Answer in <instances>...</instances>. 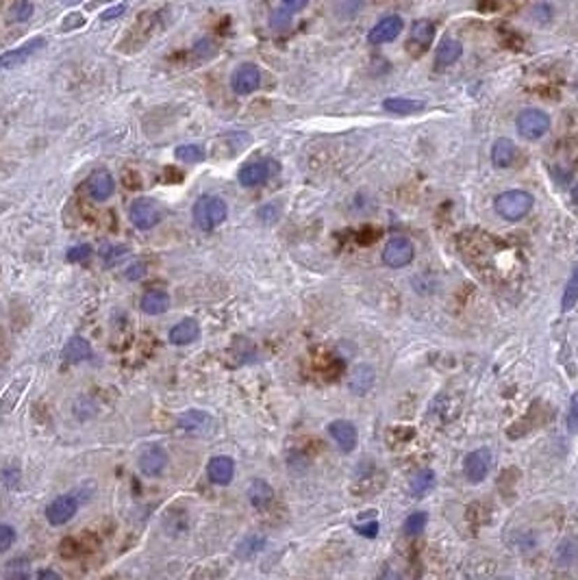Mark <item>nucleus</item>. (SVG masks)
<instances>
[{
	"label": "nucleus",
	"mask_w": 578,
	"mask_h": 580,
	"mask_svg": "<svg viewBox=\"0 0 578 580\" xmlns=\"http://www.w3.org/2000/svg\"><path fill=\"white\" fill-rule=\"evenodd\" d=\"M192 215H194V222L201 231H213L220 226L226 215H229V209H226V203L222 198L217 196H203L196 200V205L192 209Z\"/></svg>",
	"instance_id": "nucleus-1"
},
{
	"label": "nucleus",
	"mask_w": 578,
	"mask_h": 580,
	"mask_svg": "<svg viewBox=\"0 0 578 580\" xmlns=\"http://www.w3.org/2000/svg\"><path fill=\"white\" fill-rule=\"evenodd\" d=\"M493 209L507 222H520L524 215L533 209V196L524 189H509L503 191L493 200Z\"/></svg>",
	"instance_id": "nucleus-2"
},
{
	"label": "nucleus",
	"mask_w": 578,
	"mask_h": 580,
	"mask_svg": "<svg viewBox=\"0 0 578 580\" xmlns=\"http://www.w3.org/2000/svg\"><path fill=\"white\" fill-rule=\"evenodd\" d=\"M129 217H131L133 226H137L139 231H150L161 222L164 211L159 207L157 200L144 196V198L133 200V205L129 209Z\"/></svg>",
	"instance_id": "nucleus-3"
},
{
	"label": "nucleus",
	"mask_w": 578,
	"mask_h": 580,
	"mask_svg": "<svg viewBox=\"0 0 578 580\" xmlns=\"http://www.w3.org/2000/svg\"><path fill=\"white\" fill-rule=\"evenodd\" d=\"M517 133H520L524 139H542L548 131H550V115L544 113L542 109H524L515 119Z\"/></svg>",
	"instance_id": "nucleus-4"
},
{
	"label": "nucleus",
	"mask_w": 578,
	"mask_h": 580,
	"mask_svg": "<svg viewBox=\"0 0 578 580\" xmlns=\"http://www.w3.org/2000/svg\"><path fill=\"white\" fill-rule=\"evenodd\" d=\"M413 256H415V248L407 237H393L383 248V263L393 270L409 266L413 261Z\"/></svg>",
	"instance_id": "nucleus-5"
},
{
	"label": "nucleus",
	"mask_w": 578,
	"mask_h": 580,
	"mask_svg": "<svg viewBox=\"0 0 578 580\" xmlns=\"http://www.w3.org/2000/svg\"><path fill=\"white\" fill-rule=\"evenodd\" d=\"M276 172H278L276 161H272V159H259V161H250L239 170L237 178L244 187H257V185L266 183Z\"/></svg>",
	"instance_id": "nucleus-6"
},
{
	"label": "nucleus",
	"mask_w": 578,
	"mask_h": 580,
	"mask_svg": "<svg viewBox=\"0 0 578 580\" xmlns=\"http://www.w3.org/2000/svg\"><path fill=\"white\" fill-rule=\"evenodd\" d=\"M231 87L239 96H248L261 87V70L254 64H242L237 66L231 76Z\"/></svg>",
	"instance_id": "nucleus-7"
},
{
	"label": "nucleus",
	"mask_w": 578,
	"mask_h": 580,
	"mask_svg": "<svg viewBox=\"0 0 578 580\" xmlns=\"http://www.w3.org/2000/svg\"><path fill=\"white\" fill-rule=\"evenodd\" d=\"M405 29V20L400 15H387L383 20H378V22L370 29L368 33V42L374 44V46H381V44H389L393 39L403 33Z\"/></svg>",
	"instance_id": "nucleus-8"
},
{
	"label": "nucleus",
	"mask_w": 578,
	"mask_h": 580,
	"mask_svg": "<svg viewBox=\"0 0 578 580\" xmlns=\"http://www.w3.org/2000/svg\"><path fill=\"white\" fill-rule=\"evenodd\" d=\"M42 48H46V39L44 37H33V39H29V42H24L22 46L3 52L0 55V70H13L17 66H22L24 61H29V59Z\"/></svg>",
	"instance_id": "nucleus-9"
},
{
	"label": "nucleus",
	"mask_w": 578,
	"mask_h": 580,
	"mask_svg": "<svg viewBox=\"0 0 578 580\" xmlns=\"http://www.w3.org/2000/svg\"><path fill=\"white\" fill-rule=\"evenodd\" d=\"M137 465H139V470H142L144 476L154 478L159 474H164V470L168 467V452L161 446L150 444V446L142 448V452H139Z\"/></svg>",
	"instance_id": "nucleus-10"
},
{
	"label": "nucleus",
	"mask_w": 578,
	"mask_h": 580,
	"mask_svg": "<svg viewBox=\"0 0 578 580\" xmlns=\"http://www.w3.org/2000/svg\"><path fill=\"white\" fill-rule=\"evenodd\" d=\"M491 470V452L487 448H478L463 458V472L470 483H481Z\"/></svg>",
	"instance_id": "nucleus-11"
},
{
	"label": "nucleus",
	"mask_w": 578,
	"mask_h": 580,
	"mask_svg": "<svg viewBox=\"0 0 578 580\" xmlns=\"http://www.w3.org/2000/svg\"><path fill=\"white\" fill-rule=\"evenodd\" d=\"M76 511H78V502L74 495H59L48 505L46 519L50 526H64L76 515Z\"/></svg>",
	"instance_id": "nucleus-12"
},
{
	"label": "nucleus",
	"mask_w": 578,
	"mask_h": 580,
	"mask_svg": "<svg viewBox=\"0 0 578 580\" xmlns=\"http://www.w3.org/2000/svg\"><path fill=\"white\" fill-rule=\"evenodd\" d=\"M328 435L333 437V442L337 444L342 452L350 454L354 448H356V442H359V433H356V426L348 419H335V422L328 424Z\"/></svg>",
	"instance_id": "nucleus-13"
},
{
	"label": "nucleus",
	"mask_w": 578,
	"mask_h": 580,
	"mask_svg": "<svg viewBox=\"0 0 578 580\" xmlns=\"http://www.w3.org/2000/svg\"><path fill=\"white\" fill-rule=\"evenodd\" d=\"M115 191V178L111 176L109 170H94L87 178V194L98 200V203H105L107 198H111Z\"/></svg>",
	"instance_id": "nucleus-14"
},
{
	"label": "nucleus",
	"mask_w": 578,
	"mask_h": 580,
	"mask_svg": "<svg viewBox=\"0 0 578 580\" xmlns=\"http://www.w3.org/2000/svg\"><path fill=\"white\" fill-rule=\"evenodd\" d=\"M178 426H181L185 433L189 435H209L211 428H213V417L205 411H198V409H192V411H185L181 417H178Z\"/></svg>",
	"instance_id": "nucleus-15"
},
{
	"label": "nucleus",
	"mask_w": 578,
	"mask_h": 580,
	"mask_svg": "<svg viewBox=\"0 0 578 580\" xmlns=\"http://www.w3.org/2000/svg\"><path fill=\"white\" fill-rule=\"evenodd\" d=\"M435 39V27L428 20H417V22L411 27V35H409V42H407V48L413 52V55H420L422 50H426Z\"/></svg>",
	"instance_id": "nucleus-16"
},
{
	"label": "nucleus",
	"mask_w": 578,
	"mask_h": 580,
	"mask_svg": "<svg viewBox=\"0 0 578 580\" xmlns=\"http://www.w3.org/2000/svg\"><path fill=\"white\" fill-rule=\"evenodd\" d=\"M207 476L213 485H229L235 476V461L231 456H213L207 463Z\"/></svg>",
	"instance_id": "nucleus-17"
},
{
	"label": "nucleus",
	"mask_w": 578,
	"mask_h": 580,
	"mask_svg": "<svg viewBox=\"0 0 578 580\" xmlns=\"http://www.w3.org/2000/svg\"><path fill=\"white\" fill-rule=\"evenodd\" d=\"M198 337H201V324H198L194 317H187L183 322H178L176 326H172L170 335H168L172 346H187V344L196 342Z\"/></svg>",
	"instance_id": "nucleus-18"
},
{
	"label": "nucleus",
	"mask_w": 578,
	"mask_h": 580,
	"mask_svg": "<svg viewBox=\"0 0 578 580\" xmlns=\"http://www.w3.org/2000/svg\"><path fill=\"white\" fill-rule=\"evenodd\" d=\"M517 159V146L507 137L496 139L491 146V161L496 168H511Z\"/></svg>",
	"instance_id": "nucleus-19"
},
{
	"label": "nucleus",
	"mask_w": 578,
	"mask_h": 580,
	"mask_svg": "<svg viewBox=\"0 0 578 580\" xmlns=\"http://www.w3.org/2000/svg\"><path fill=\"white\" fill-rule=\"evenodd\" d=\"M92 356V346L87 339L83 337H70L68 339V344L64 346V361L66 363H83L87 361V358Z\"/></svg>",
	"instance_id": "nucleus-20"
},
{
	"label": "nucleus",
	"mask_w": 578,
	"mask_h": 580,
	"mask_svg": "<svg viewBox=\"0 0 578 580\" xmlns=\"http://www.w3.org/2000/svg\"><path fill=\"white\" fill-rule=\"evenodd\" d=\"M142 311L146 315H164L170 309V296L161 289H152L142 296Z\"/></svg>",
	"instance_id": "nucleus-21"
},
{
	"label": "nucleus",
	"mask_w": 578,
	"mask_h": 580,
	"mask_svg": "<svg viewBox=\"0 0 578 580\" xmlns=\"http://www.w3.org/2000/svg\"><path fill=\"white\" fill-rule=\"evenodd\" d=\"M248 500L254 509H266L274 500V489L266 481H261V478H254L248 487Z\"/></svg>",
	"instance_id": "nucleus-22"
},
{
	"label": "nucleus",
	"mask_w": 578,
	"mask_h": 580,
	"mask_svg": "<svg viewBox=\"0 0 578 580\" xmlns=\"http://www.w3.org/2000/svg\"><path fill=\"white\" fill-rule=\"evenodd\" d=\"M29 385V376H20L9 385V389L5 391V396L0 398V415H7L13 411V407L17 405L20 396L24 393V387Z\"/></svg>",
	"instance_id": "nucleus-23"
},
{
	"label": "nucleus",
	"mask_w": 578,
	"mask_h": 580,
	"mask_svg": "<svg viewBox=\"0 0 578 580\" xmlns=\"http://www.w3.org/2000/svg\"><path fill=\"white\" fill-rule=\"evenodd\" d=\"M463 55V46L461 42H456V39H444L440 44V50H437V68H446V66H452L454 61H459Z\"/></svg>",
	"instance_id": "nucleus-24"
},
{
	"label": "nucleus",
	"mask_w": 578,
	"mask_h": 580,
	"mask_svg": "<svg viewBox=\"0 0 578 580\" xmlns=\"http://www.w3.org/2000/svg\"><path fill=\"white\" fill-rule=\"evenodd\" d=\"M383 107H385V111L396 113V115H411V113L422 111L424 103L422 100H413V98H387V100H383Z\"/></svg>",
	"instance_id": "nucleus-25"
},
{
	"label": "nucleus",
	"mask_w": 578,
	"mask_h": 580,
	"mask_svg": "<svg viewBox=\"0 0 578 580\" xmlns=\"http://www.w3.org/2000/svg\"><path fill=\"white\" fill-rule=\"evenodd\" d=\"M578 303V266H574L568 283H565V289H563V296H561V311H572Z\"/></svg>",
	"instance_id": "nucleus-26"
},
{
	"label": "nucleus",
	"mask_w": 578,
	"mask_h": 580,
	"mask_svg": "<svg viewBox=\"0 0 578 580\" xmlns=\"http://www.w3.org/2000/svg\"><path fill=\"white\" fill-rule=\"evenodd\" d=\"M174 157L183 164H201V161H205L207 152H205L203 146H198V144H183V146H178L174 150Z\"/></svg>",
	"instance_id": "nucleus-27"
},
{
	"label": "nucleus",
	"mask_w": 578,
	"mask_h": 580,
	"mask_svg": "<svg viewBox=\"0 0 578 580\" xmlns=\"http://www.w3.org/2000/svg\"><path fill=\"white\" fill-rule=\"evenodd\" d=\"M433 487H435V474H433V470H422L420 474H415L413 481H411V493L415 498L428 493Z\"/></svg>",
	"instance_id": "nucleus-28"
},
{
	"label": "nucleus",
	"mask_w": 578,
	"mask_h": 580,
	"mask_svg": "<svg viewBox=\"0 0 578 580\" xmlns=\"http://www.w3.org/2000/svg\"><path fill=\"white\" fill-rule=\"evenodd\" d=\"M556 558H559L561 565H576L578 563V544L565 539V542L559 544V548H556Z\"/></svg>",
	"instance_id": "nucleus-29"
},
{
	"label": "nucleus",
	"mask_w": 578,
	"mask_h": 580,
	"mask_svg": "<svg viewBox=\"0 0 578 580\" xmlns=\"http://www.w3.org/2000/svg\"><path fill=\"white\" fill-rule=\"evenodd\" d=\"M263 544H266V539H263V537H257V535H252V537L244 539V542L239 544V548H237V556H242V558H250V556H254L259 550L263 548Z\"/></svg>",
	"instance_id": "nucleus-30"
},
{
	"label": "nucleus",
	"mask_w": 578,
	"mask_h": 580,
	"mask_svg": "<svg viewBox=\"0 0 578 580\" xmlns=\"http://www.w3.org/2000/svg\"><path fill=\"white\" fill-rule=\"evenodd\" d=\"M426 522H428V515H426V513H422V511L411 513V515L405 519V532H407V535H411V537L420 535V532L424 530Z\"/></svg>",
	"instance_id": "nucleus-31"
},
{
	"label": "nucleus",
	"mask_w": 578,
	"mask_h": 580,
	"mask_svg": "<svg viewBox=\"0 0 578 580\" xmlns=\"http://www.w3.org/2000/svg\"><path fill=\"white\" fill-rule=\"evenodd\" d=\"M35 13V5L31 3V0H17V3L13 5L11 9V15L15 22H29V20L33 17Z\"/></svg>",
	"instance_id": "nucleus-32"
},
{
	"label": "nucleus",
	"mask_w": 578,
	"mask_h": 580,
	"mask_svg": "<svg viewBox=\"0 0 578 580\" xmlns=\"http://www.w3.org/2000/svg\"><path fill=\"white\" fill-rule=\"evenodd\" d=\"M291 15H294V13L285 11L283 7L274 9L272 15H270V27H272L274 31H287V29L291 27Z\"/></svg>",
	"instance_id": "nucleus-33"
},
{
	"label": "nucleus",
	"mask_w": 578,
	"mask_h": 580,
	"mask_svg": "<svg viewBox=\"0 0 578 580\" xmlns=\"http://www.w3.org/2000/svg\"><path fill=\"white\" fill-rule=\"evenodd\" d=\"M89 256H92V246H87V244L74 246V248H70L68 254H66L68 263H83V261H87Z\"/></svg>",
	"instance_id": "nucleus-34"
},
{
	"label": "nucleus",
	"mask_w": 578,
	"mask_h": 580,
	"mask_svg": "<svg viewBox=\"0 0 578 580\" xmlns=\"http://www.w3.org/2000/svg\"><path fill=\"white\" fill-rule=\"evenodd\" d=\"M568 428L572 435H578V393L570 400V411H568Z\"/></svg>",
	"instance_id": "nucleus-35"
},
{
	"label": "nucleus",
	"mask_w": 578,
	"mask_h": 580,
	"mask_svg": "<svg viewBox=\"0 0 578 580\" xmlns=\"http://www.w3.org/2000/svg\"><path fill=\"white\" fill-rule=\"evenodd\" d=\"M15 544V530L9 524H0V552H7Z\"/></svg>",
	"instance_id": "nucleus-36"
},
{
	"label": "nucleus",
	"mask_w": 578,
	"mask_h": 580,
	"mask_svg": "<svg viewBox=\"0 0 578 580\" xmlns=\"http://www.w3.org/2000/svg\"><path fill=\"white\" fill-rule=\"evenodd\" d=\"M127 248L124 246H113V248H109V250H105L103 252V259H105V263L107 266H113L117 259H122V256H127Z\"/></svg>",
	"instance_id": "nucleus-37"
},
{
	"label": "nucleus",
	"mask_w": 578,
	"mask_h": 580,
	"mask_svg": "<svg viewBox=\"0 0 578 580\" xmlns=\"http://www.w3.org/2000/svg\"><path fill=\"white\" fill-rule=\"evenodd\" d=\"M124 13H127V5H124V3H122V5H115V7H111V9H107V11L101 13V22H111V20L122 17Z\"/></svg>",
	"instance_id": "nucleus-38"
},
{
	"label": "nucleus",
	"mask_w": 578,
	"mask_h": 580,
	"mask_svg": "<svg viewBox=\"0 0 578 580\" xmlns=\"http://www.w3.org/2000/svg\"><path fill=\"white\" fill-rule=\"evenodd\" d=\"M83 22H85V17H83L81 13H72V15H68V20H64L62 29H64V31H72V29L83 27Z\"/></svg>",
	"instance_id": "nucleus-39"
},
{
	"label": "nucleus",
	"mask_w": 578,
	"mask_h": 580,
	"mask_svg": "<svg viewBox=\"0 0 578 580\" xmlns=\"http://www.w3.org/2000/svg\"><path fill=\"white\" fill-rule=\"evenodd\" d=\"M309 0H281V7L289 13H298V11H303L307 7Z\"/></svg>",
	"instance_id": "nucleus-40"
},
{
	"label": "nucleus",
	"mask_w": 578,
	"mask_h": 580,
	"mask_svg": "<svg viewBox=\"0 0 578 580\" xmlns=\"http://www.w3.org/2000/svg\"><path fill=\"white\" fill-rule=\"evenodd\" d=\"M196 52L201 55L203 59H205V57H211V55H213V42H209V39H201V42L196 44Z\"/></svg>",
	"instance_id": "nucleus-41"
},
{
	"label": "nucleus",
	"mask_w": 578,
	"mask_h": 580,
	"mask_svg": "<svg viewBox=\"0 0 578 580\" xmlns=\"http://www.w3.org/2000/svg\"><path fill=\"white\" fill-rule=\"evenodd\" d=\"M146 274V268H144V263H133L129 270H127V276L131 278V281H135V278H142Z\"/></svg>",
	"instance_id": "nucleus-42"
},
{
	"label": "nucleus",
	"mask_w": 578,
	"mask_h": 580,
	"mask_svg": "<svg viewBox=\"0 0 578 580\" xmlns=\"http://www.w3.org/2000/svg\"><path fill=\"white\" fill-rule=\"evenodd\" d=\"M356 532L363 535V537H376L378 524H376V522H372V524H361V526H356Z\"/></svg>",
	"instance_id": "nucleus-43"
},
{
	"label": "nucleus",
	"mask_w": 578,
	"mask_h": 580,
	"mask_svg": "<svg viewBox=\"0 0 578 580\" xmlns=\"http://www.w3.org/2000/svg\"><path fill=\"white\" fill-rule=\"evenodd\" d=\"M37 578H55V580H59L62 576H59L57 572H52V570H42V572H37Z\"/></svg>",
	"instance_id": "nucleus-44"
},
{
	"label": "nucleus",
	"mask_w": 578,
	"mask_h": 580,
	"mask_svg": "<svg viewBox=\"0 0 578 580\" xmlns=\"http://www.w3.org/2000/svg\"><path fill=\"white\" fill-rule=\"evenodd\" d=\"M105 3H111V0H96V3H92V5H87V9H96L98 5H105Z\"/></svg>",
	"instance_id": "nucleus-45"
},
{
	"label": "nucleus",
	"mask_w": 578,
	"mask_h": 580,
	"mask_svg": "<svg viewBox=\"0 0 578 580\" xmlns=\"http://www.w3.org/2000/svg\"><path fill=\"white\" fill-rule=\"evenodd\" d=\"M572 198H574V203L578 205V185H576V187L572 189Z\"/></svg>",
	"instance_id": "nucleus-46"
},
{
	"label": "nucleus",
	"mask_w": 578,
	"mask_h": 580,
	"mask_svg": "<svg viewBox=\"0 0 578 580\" xmlns=\"http://www.w3.org/2000/svg\"><path fill=\"white\" fill-rule=\"evenodd\" d=\"M62 3H66V5H76V3H81V0H62Z\"/></svg>",
	"instance_id": "nucleus-47"
}]
</instances>
